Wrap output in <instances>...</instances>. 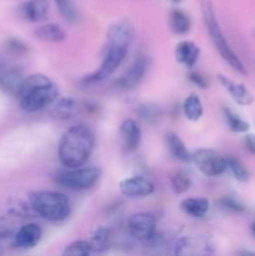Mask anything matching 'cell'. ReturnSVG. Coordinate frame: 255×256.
I'll use <instances>...</instances> for the list:
<instances>
[{
  "label": "cell",
  "mask_w": 255,
  "mask_h": 256,
  "mask_svg": "<svg viewBox=\"0 0 255 256\" xmlns=\"http://www.w3.org/2000/svg\"><path fill=\"white\" fill-rule=\"evenodd\" d=\"M16 96L24 112H35L45 109L56 100L58 88L46 75L32 74L24 78Z\"/></svg>",
  "instance_id": "7a4b0ae2"
},
{
  "label": "cell",
  "mask_w": 255,
  "mask_h": 256,
  "mask_svg": "<svg viewBox=\"0 0 255 256\" xmlns=\"http://www.w3.org/2000/svg\"><path fill=\"white\" fill-rule=\"evenodd\" d=\"M102 170L96 166L66 168L54 175L55 184L70 190H88L100 179Z\"/></svg>",
  "instance_id": "5b68a950"
},
{
  "label": "cell",
  "mask_w": 255,
  "mask_h": 256,
  "mask_svg": "<svg viewBox=\"0 0 255 256\" xmlns=\"http://www.w3.org/2000/svg\"><path fill=\"white\" fill-rule=\"evenodd\" d=\"M75 110H76V104L72 99H62L55 106L52 115L56 119H69L74 115Z\"/></svg>",
  "instance_id": "f1b7e54d"
},
{
  "label": "cell",
  "mask_w": 255,
  "mask_h": 256,
  "mask_svg": "<svg viewBox=\"0 0 255 256\" xmlns=\"http://www.w3.org/2000/svg\"><path fill=\"white\" fill-rule=\"evenodd\" d=\"M220 209L232 214H242L245 212V206L242 202L232 196H224L218 202Z\"/></svg>",
  "instance_id": "4dcf8cb0"
},
{
  "label": "cell",
  "mask_w": 255,
  "mask_h": 256,
  "mask_svg": "<svg viewBox=\"0 0 255 256\" xmlns=\"http://www.w3.org/2000/svg\"><path fill=\"white\" fill-rule=\"evenodd\" d=\"M92 252V248L90 242H86V240H76V242L68 245L62 254L65 256H88Z\"/></svg>",
  "instance_id": "f546056e"
},
{
  "label": "cell",
  "mask_w": 255,
  "mask_h": 256,
  "mask_svg": "<svg viewBox=\"0 0 255 256\" xmlns=\"http://www.w3.org/2000/svg\"><path fill=\"white\" fill-rule=\"evenodd\" d=\"M132 39H134V28L128 20L118 22L108 30V45L130 48Z\"/></svg>",
  "instance_id": "7c38bea8"
},
{
  "label": "cell",
  "mask_w": 255,
  "mask_h": 256,
  "mask_svg": "<svg viewBox=\"0 0 255 256\" xmlns=\"http://www.w3.org/2000/svg\"><path fill=\"white\" fill-rule=\"evenodd\" d=\"M209 200L205 198H186L182 202V209L192 218H204L209 212Z\"/></svg>",
  "instance_id": "44dd1931"
},
{
  "label": "cell",
  "mask_w": 255,
  "mask_h": 256,
  "mask_svg": "<svg viewBox=\"0 0 255 256\" xmlns=\"http://www.w3.org/2000/svg\"><path fill=\"white\" fill-rule=\"evenodd\" d=\"M244 144L250 152L255 154V134H248L244 138Z\"/></svg>",
  "instance_id": "e575fe53"
},
{
  "label": "cell",
  "mask_w": 255,
  "mask_h": 256,
  "mask_svg": "<svg viewBox=\"0 0 255 256\" xmlns=\"http://www.w3.org/2000/svg\"><path fill=\"white\" fill-rule=\"evenodd\" d=\"M199 48L196 44L189 40L180 42L175 48V58L180 64L185 65L186 68H192L199 58Z\"/></svg>",
  "instance_id": "e0dca14e"
},
{
  "label": "cell",
  "mask_w": 255,
  "mask_h": 256,
  "mask_svg": "<svg viewBox=\"0 0 255 256\" xmlns=\"http://www.w3.org/2000/svg\"><path fill=\"white\" fill-rule=\"evenodd\" d=\"M226 165L228 169L230 170V172L232 174V176L240 182H246L249 180V172L246 170V168L244 166L242 162L239 159L234 156H228L226 158Z\"/></svg>",
  "instance_id": "83f0119b"
},
{
  "label": "cell",
  "mask_w": 255,
  "mask_h": 256,
  "mask_svg": "<svg viewBox=\"0 0 255 256\" xmlns=\"http://www.w3.org/2000/svg\"><path fill=\"white\" fill-rule=\"evenodd\" d=\"M148 69H149V59L144 56V55L139 56L130 65L129 69L116 80L115 85L124 90L134 89L142 82L144 75L146 74Z\"/></svg>",
  "instance_id": "9c48e42d"
},
{
  "label": "cell",
  "mask_w": 255,
  "mask_h": 256,
  "mask_svg": "<svg viewBox=\"0 0 255 256\" xmlns=\"http://www.w3.org/2000/svg\"><path fill=\"white\" fill-rule=\"evenodd\" d=\"M156 226V218L150 212H138L128 220L129 234L146 246H156L162 240Z\"/></svg>",
  "instance_id": "8992f818"
},
{
  "label": "cell",
  "mask_w": 255,
  "mask_h": 256,
  "mask_svg": "<svg viewBox=\"0 0 255 256\" xmlns=\"http://www.w3.org/2000/svg\"><path fill=\"white\" fill-rule=\"evenodd\" d=\"M18 12L26 22H42L49 14V4L46 0H28L20 5Z\"/></svg>",
  "instance_id": "8fae6325"
},
{
  "label": "cell",
  "mask_w": 255,
  "mask_h": 256,
  "mask_svg": "<svg viewBox=\"0 0 255 256\" xmlns=\"http://www.w3.org/2000/svg\"><path fill=\"white\" fill-rule=\"evenodd\" d=\"M224 116L226 120V124L229 129L234 132H246L250 129L249 122L242 120V118L238 116L232 110L229 108H224Z\"/></svg>",
  "instance_id": "484cf974"
},
{
  "label": "cell",
  "mask_w": 255,
  "mask_h": 256,
  "mask_svg": "<svg viewBox=\"0 0 255 256\" xmlns=\"http://www.w3.org/2000/svg\"><path fill=\"white\" fill-rule=\"evenodd\" d=\"M6 49L9 50L12 54L15 55H22L25 54L28 52V45L25 44L24 42H22L20 39H15V38H12L6 42Z\"/></svg>",
  "instance_id": "d6a6232c"
},
{
  "label": "cell",
  "mask_w": 255,
  "mask_h": 256,
  "mask_svg": "<svg viewBox=\"0 0 255 256\" xmlns=\"http://www.w3.org/2000/svg\"><path fill=\"white\" fill-rule=\"evenodd\" d=\"M172 2H180V0H172Z\"/></svg>",
  "instance_id": "8d00e7d4"
},
{
  "label": "cell",
  "mask_w": 255,
  "mask_h": 256,
  "mask_svg": "<svg viewBox=\"0 0 255 256\" xmlns=\"http://www.w3.org/2000/svg\"><path fill=\"white\" fill-rule=\"evenodd\" d=\"M128 52H129V48L126 46L108 45L106 52H105L100 68L96 72H92V74L88 75L84 79V82L92 84V82H100L106 79L108 76H110L118 69V66L122 65V62L126 58Z\"/></svg>",
  "instance_id": "52a82bcc"
},
{
  "label": "cell",
  "mask_w": 255,
  "mask_h": 256,
  "mask_svg": "<svg viewBox=\"0 0 255 256\" xmlns=\"http://www.w3.org/2000/svg\"><path fill=\"white\" fill-rule=\"evenodd\" d=\"M94 145L92 130L84 124L74 125L62 134L58 146V156L65 168L82 166L92 155Z\"/></svg>",
  "instance_id": "6da1fadb"
},
{
  "label": "cell",
  "mask_w": 255,
  "mask_h": 256,
  "mask_svg": "<svg viewBox=\"0 0 255 256\" xmlns=\"http://www.w3.org/2000/svg\"><path fill=\"white\" fill-rule=\"evenodd\" d=\"M136 112L140 119L149 122V124H154V122H156L162 116V109L159 105L154 104V102H144V104H140L138 106Z\"/></svg>",
  "instance_id": "cb8c5ba5"
},
{
  "label": "cell",
  "mask_w": 255,
  "mask_h": 256,
  "mask_svg": "<svg viewBox=\"0 0 255 256\" xmlns=\"http://www.w3.org/2000/svg\"><path fill=\"white\" fill-rule=\"evenodd\" d=\"M120 136H122V145L128 152L136 150L142 139V132L136 122L132 119H125L120 125Z\"/></svg>",
  "instance_id": "9a60e30c"
},
{
  "label": "cell",
  "mask_w": 255,
  "mask_h": 256,
  "mask_svg": "<svg viewBox=\"0 0 255 256\" xmlns=\"http://www.w3.org/2000/svg\"><path fill=\"white\" fill-rule=\"evenodd\" d=\"M189 80L192 84L196 85V86L202 88V89H206L208 88V80L199 72H190Z\"/></svg>",
  "instance_id": "836d02e7"
},
{
  "label": "cell",
  "mask_w": 255,
  "mask_h": 256,
  "mask_svg": "<svg viewBox=\"0 0 255 256\" xmlns=\"http://www.w3.org/2000/svg\"><path fill=\"white\" fill-rule=\"evenodd\" d=\"M182 110H184V115L186 116V119L192 120V122H198L204 114L202 100L195 94L189 95L185 99L184 104H182Z\"/></svg>",
  "instance_id": "603a6c76"
},
{
  "label": "cell",
  "mask_w": 255,
  "mask_h": 256,
  "mask_svg": "<svg viewBox=\"0 0 255 256\" xmlns=\"http://www.w3.org/2000/svg\"><path fill=\"white\" fill-rule=\"evenodd\" d=\"M42 236V228L36 224H25L14 235V245L19 249H32Z\"/></svg>",
  "instance_id": "4fadbf2b"
},
{
  "label": "cell",
  "mask_w": 255,
  "mask_h": 256,
  "mask_svg": "<svg viewBox=\"0 0 255 256\" xmlns=\"http://www.w3.org/2000/svg\"><path fill=\"white\" fill-rule=\"evenodd\" d=\"M110 232L105 228H100L92 235L90 244H92V252H105L110 245Z\"/></svg>",
  "instance_id": "4316f807"
},
{
  "label": "cell",
  "mask_w": 255,
  "mask_h": 256,
  "mask_svg": "<svg viewBox=\"0 0 255 256\" xmlns=\"http://www.w3.org/2000/svg\"><path fill=\"white\" fill-rule=\"evenodd\" d=\"M218 78H219L220 84L224 86V89L232 95V99H234L239 105L248 106V105H250L254 102V96H252V92L245 88V85L234 82V80L229 79V78L225 76V75L222 74L218 75Z\"/></svg>",
  "instance_id": "5bb4252c"
},
{
  "label": "cell",
  "mask_w": 255,
  "mask_h": 256,
  "mask_svg": "<svg viewBox=\"0 0 255 256\" xmlns=\"http://www.w3.org/2000/svg\"><path fill=\"white\" fill-rule=\"evenodd\" d=\"M34 35L36 39L42 40L46 42H60L65 40L66 34L62 26L54 22H49V24H42L38 26L34 30Z\"/></svg>",
  "instance_id": "d6986e66"
},
{
  "label": "cell",
  "mask_w": 255,
  "mask_h": 256,
  "mask_svg": "<svg viewBox=\"0 0 255 256\" xmlns=\"http://www.w3.org/2000/svg\"><path fill=\"white\" fill-rule=\"evenodd\" d=\"M170 182L175 194H184L192 186V180L189 175L182 170H178L170 176Z\"/></svg>",
  "instance_id": "d4e9b609"
},
{
  "label": "cell",
  "mask_w": 255,
  "mask_h": 256,
  "mask_svg": "<svg viewBox=\"0 0 255 256\" xmlns=\"http://www.w3.org/2000/svg\"><path fill=\"white\" fill-rule=\"evenodd\" d=\"M250 232H252V236L255 238V222H252V226H250Z\"/></svg>",
  "instance_id": "d590c367"
},
{
  "label": "cell",
  "mask_w": 255,
  "mask_h": 256,
  "mask_svg": "<svg viewBox=\"0 0 255 256\" xmlns=\"http://www.w3.org/2000/svg\"><path fill=\"white\" fill-rule=\"evenodd\" d=\"M30 208L49 222H62L72 212L66 195L50 190H40L29 195Z\"/></svg>",
  "instance_id": "3957f363"
},
{
  "label": "cell",
  "mask_w": 255,
  "mask_h": 256,
  "mask_svg": "<svg viewBox=\"0 0 255 256\" xmlns=\"http://www.w3.org/2000/svg\"><path fill=\"white\" fill-rule=\"evenodd\" d=\"M22 80L24 76L18 69L0 70V88L9 94L18 95Z\"/></svg>",
  "instance_id": "ac0fdd59"
},
{
  "label": "cell",
  "mask_w": 255,
  "mask_h": 256,
  "mask_svg": "<svg viewBox=\"0 0 255 256\" xmlns=\"http://www.w3.org/2000/svg\"><path fill=\"white\" fill-rule=\"evenodd\" d=\"M170 29L176 35H185L190 32L192 22H190L189 16L182 10H172L170 12Z\"/></svg>",
  "instance_id": "7402d4cb"
},
{
  "label": "cell",
  "mask_w": 255,
  "mask_h": 256,
  "mask_svg": "<svg viewBox=\"0 0 255 256\" xmlns=\"http://www.w3.org/2000/svg\"><path fill=\"white\" fill-rule=\"evenodd\" d=\"M55 2H56L62 15L68 22H72L76 20V12H75V9L72 2H70V0H55Z\"/></svg>",
  "instance_id": "1f68e13d"
},
{
  "label": "cell",
  "mask_w": 255,
  "mask_h": 256,
  "mask_svg": "<svg viewBox=\"0 0 255 256\" xmlns=\"http://www.w3.org/2000/svg\"><path fill=\"white\" fill-rule=\"evenodd\" d=\"M165 142H166L168 149H169L170 154L175 158L176 160L182 162H189L192 160V155H190L189 150L185 146L184 142L179 138V135L175 132H170L165 135Z\"/></svg>",
  "instance_id": "ffe728a7"
},
{
  "label": "cell",
  "mask_w": 255,
  "mask_h": 256,
  "mask_svg": "<svg viewBox=\"0 0 255 256\" xmlns=\"http://www.w3.org/2000/svg\"><path fill=\"white\" fill-rule=\"evenodd\" d=\"M210 242L202 238H184L175 246V254L196 255L210 252Z\"/></svg>",
  "instance_id": "2e32d148"
},
{
  "label": "cell",
  "mask_w": 255,
  "mask_h": 256,
  "mask_svg": "<svg viewBox=\"0 0 255 256\" xmlns=\"http://www.w3.org/2000/svg\"><path fill=\"white\" fill-rule=\"evenodd\" d=\"M202 19H204L205 26H206L208 32H209L210 39H212V44H214L215 49L219 52L220 56L235 70V72H240L242 75L248 74V70L245 68L244 62L239 59L234 50L230 48L228 44L226 39H225L224 34L222 32L219 22H218L216 16H215L214 8H212V2L209 0H204L202 4Z\"/></svg>",
  "instance_id": "277c9868"
},
{
  "label": "cell",
  "mask_w": 255,
  "mask_h": 256,
  "mask_svg": "<svg viewBox=\"0 0 255 256\" xmlns=\"http://www.w3.org/2000/svg\"><path fill=\"white\" fill-rule=\"evenodd\" d=\"M119 189L122 194L130 198L149 196L155 192V186L144 176H132L120 182Z\"/></svg>",
  "instance_id": "30bf717a"
},
{
  "label": "cell",
  "mask_w": 255,
  "mask_h": 256,
  "mask_svg": "<svg viewBox=\"0 0 255 256\" xmlns=\"http://www.w3.org/2000/svg\"><path fill=\"white\" fill-rule=\"evenodd\" d=\"M195 166L206 176H219L228 169L226 158L212 149H199L192 155Z\"/></svg>",
  "instance_id": "ba28073f"
}]
</instances>
